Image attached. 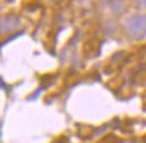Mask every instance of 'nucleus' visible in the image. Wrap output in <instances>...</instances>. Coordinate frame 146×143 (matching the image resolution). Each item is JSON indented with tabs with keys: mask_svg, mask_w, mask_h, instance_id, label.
<instances>
[{
	"mask_svg": "<svg viewBox=\"0 0 146 143\" xmlns=\"http://www.w3.org/2000/svg\"><path fill=\"white\" fill-rule=\"evenodd\" d=\"M125 31L134 40L146 39V14H133L123 23Z\"/></svg>",
	"mask_w": 146,
	"mask_h": 143,
	"instance_id": "nucleus-1",
	"label": "nucleus"
},
{
	"mask_svg": "<svg viewBox=\"0 0 146 143\" xmlns=\"http://www.w3.org/2000/svg\"><path fill=\"white\" fill-rule=\"evenodd\" d=\"M22 27V19L18 15H3L0 16V35H8L18 31Z\"/></svg>",
	"mask_w": 146,
	"mask_h": 143,
	"instance_id": "nucleus-2",
	"label": "nucleus"
},
{
	"mask_svg": "<svg viewBox=\"0 0 146 143\" xmlns=\"http://www.w3.org/2000/svg\"><path fill=\"white\" fill-rule=\"evenodd\" d=\"M133 1L138 5V7H141V8H146V0H133Z\"/></svg>",
	"mask_w": 146,
	"mask_h": 143,
	"instance_id": "nucleus-3",
	"label": "nucleus"
}]
</instances>
